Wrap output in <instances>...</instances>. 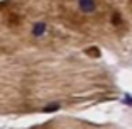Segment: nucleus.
Listing matches in <instances>:
<instances>
[{"label": "nucleus", "instance_id": "1", "mask_svg": "<svg viewBox=\"0 0 132 129\" xmlns=\"http://www.w3.org/2000/svg\"><path fill=\"white\" fill-rule=\"evenodd\" d=\"M78 4H80V9H81L83 12H93L95 9H97L95 0H80Z\"/></svg>", "mask_w": 132, "mask_h": 129}, {"label": "nucleus", "instance_id": "2", "mask_svg": "<svg viewBox=\"0 0 132 129\" xmlns=\"http://www.w3.org/2000/svg\"><path fill=\"white\" fill-rule=\"evenodd\" d=\"M44 32H46V24H44V22H37V24H34L32 34H34L36 37H39V36H43Z\"/></svg>", "mask_w": 132, "mask_h": 129}, {"label": "nucleus", "instance_id": "3", "mask_svg": "<svg viewBox=\"0 0 132 129\" xmlns=\"http://www.w3.org/2000/svg\"><path fill=\"white\" fill-rule=\"evenodd\" d=\"M56 109H59V105H58V104H53V107H46L44 112H51V110H56Z\"/></svg>", "mask_w": 132, "mask_h": 129}]
</instances>
